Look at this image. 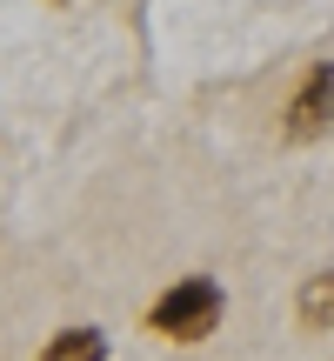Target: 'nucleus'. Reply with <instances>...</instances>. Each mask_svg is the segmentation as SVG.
<instances>
[{"label": "nucleus", "mask_w": 334, "mask_h": 361, "mask_svg": "<svg viewBox=\"0 0 334 361\" xmlns=\"http://www.w3.org/2000/svg\"><path fill=\"white\" fill-rule=\"evenodd\" d=\"M228 314V288L214 274H180L174 288H161V301L147 308V335L161 341H207Z\"/></svg>", "instance_id": "nucleus-1"}, {"label": "nucleus", "mask_w": 334, "mask_h": 361, "mask_svg": "<svg viewBox=\"0 0 334 361\" xmlns=\"http://www.w3.org/2000/svg\"><path fill=\"white\" fill-rule=\"evenodd\" d=\"M281 134L287 141H321V134H334V61H314L308 74H301Z\"/></svg>", "instance_id": "nucleus-2"}, {"label": "nucleus", "mask_w": 334, "mask_h": 361, "mask_svg": "<svg viewBox=\"0 0 334 361\" xmlns=\"http://www.w3.org/2000/svg\"><path fill=\"white\" fill-rule=\"evenodd\" d=\"M295 322L308 328V335H328V328H334V268H321V274H308V281H301Z\"/></svg>", "instance_id": "nucleus-3"}, {"label": "nucleus", "mask_w": 334, "mask_h": 361, "mask_svg": "<svg viewBox=\"0 0 334 361\" xmlns=\"http://www.w3.org/2000/svg\"><path fill=\"white\" fill-rule=\"evenodd\" d=\"M40 361H107V328H94V322L61 328V335L40 348Z\"/></svg>", "instance_id": "nucleus-4"}, {"label": "nucleus", "mask_w": 334, "mask_h": 361, "mask_svg": "<svg viewBox=\"0 0 334 361\" xmlns=\"http://www.w3.org/2000/svg\"><path fill=\"white\" fill-rule=\"evenodd\" d=\"M61 7H67V0H61Z\"/></svg>", "instance_id": "nucleus-5"}]
</instances>
